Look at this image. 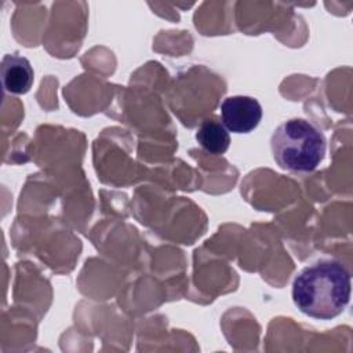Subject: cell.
Masks as SVG:
<instances>
[{
    "instance_id": "1",
    "label": "cell",
    "mask_w": 353,
    "mask_h": 353,
    "mask_svg": "<svg viewBox=\"0 0 353 353\" xmlns=\"http://www.w3.org/2000/svg\"><path fill=\"white\" fill-rule=\"evenodd\" d=\"M350 272L336 259H319L301 269L292 281L294 305L316 320L339 316L350 301Z\"/></svg>"
},
{
    "instance_id": "2",
    "label": "cell",
    "mask_w": 353,
    "mask_h": 353,
    "mask_svg": "<svg viewBox=\"0 0 353 353\" xmlns=\"http://www.w3.org/2000/svg\"><path fill=\"white\" fill-rule=\"evenodd\" d=\"M270 149L280 168L306 174L314 171L324 160L327 141L316 124L295 117L276 127L270 137Z\"/></svg>"
},
{
    "instance_id": "3",
    "label": "cell",
    "mask_w": 353,
    "mask_h": 353,
    "mask_svg": "<svg viewBox=\"0 0 353 353\" xmlns=\"http://www.w3.org/2000/svg\"><path fill=\"white\" fill-rule=\"evenodd\" d=\"M262 106L259 101L248 95H232L221 103V119L226 130L234 134H248L254 131L262 120Z\"/></svg>"
},
{
    "instance_id": "4",
    "label": "cell",
    "mask_w": 353,
    "mask_h": 353,
    "mask_svg": "<svg viewBox=\"0 0 353 353\" xmlns=\"http://www.w3.org/2000/svg\"><path fill=\"white\" fill-rule=\"evenodd\" d=\"M0 74L4 91L12 95L29 92L34 80V72L29 59L18 52L6 54L3 57Z\"/></svg>"
},
{
    "instance_id": "5",
    "label": "cell",
    "mask_w": 353,
    "mask_h": 353,
    "mask_svg": "<svg viewBox=\"0 0 353 353\" xmlns=\"http://www.w3.org/2000/svg\"><path fill=\"white\" fill-rule=\"evenodd\" d=\"M197 143L210 154H223L230 146V135L215 119H205L196 130Z\"/></svg>"
}]
</instances>
